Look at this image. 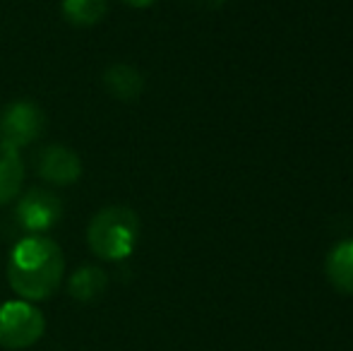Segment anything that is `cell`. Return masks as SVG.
Segmentation results:
<instances>
[{
  "mask_svg": "<svg viewBox=\"0 0 353 351\" xmlns=\"http://www.w3.org/2000/svg\"><path fill=\"white\" fill-rule=\"evenodd\" d=\"M37 174L53 185H72L82 176V159L65 145H46L37 154Z\"/></svg>",
  "mask_w": 353,
  "mask_h": 351,
  "instance_id": "6",
  "label": "cell"
},
{
  "mask_svg": "<svg viewBox=\"0 0 353 351\" xmlns=\"http://www.w3.org/2000/svg\"><path fill=\"white\" fill-rule=\"evenodd\" d=\"M103 87L118 101H135L144 89V77L137 68L125 66V63H113L103 72Z\"/></svg>",
  "mask_w": 353,
  "mask_h": 351,
  "instance_id": "7",
  "label": "cell"
},
{
  "mask_svg": "<svg viewBox=\"0 0 353 351\" xmlns=\"http://www.w3.org/2000/svg\"><path fill=\"white\" fill-rule=\"evenodd\" d=\"M123 5H128V8H137V10H142V8H149V5H154L157 0H121Z\"/></svg>",
  "mask_w": 353,
  "mask_h": 351,
  "instance_id": "12",
  "label": "cell"
},
{
  "mask_svg": "<svg viewBox=\"0 0 353 351\" xmlns=\"http://www.w3.org/2000/svg\"><path fill=\"white\" fill-rule=\"evenodd\" d=\"M106 289H108L106 272H103L101 267H94V265L79 267V270L70 277V281H68V294H70L74 301H82V303L103 296Z\"/></svg>",
  "mask_w": 353,
  "mask_h": 351,
  "instance_id": "10",
  "label": "cell"
},
{
  "mask_svg": "<svg viewBox=\"0 0 353 351\" xmlns=\"http://www.w3.org/2000/svg\"><path fill=\"white\" fill-rule=\"evenodd\" d=\"M140 241V219L135 210L125 205H111L92 217L87 229V243L92 253L108 263H118L132 255Z\"/></svg>",
  "mask_w": 353,
  "mask_h": 351,
  "instance_id": "2",
  "label": "cell"
},
{
  "mask_svg": "<svg viewBox=\"0 0 353 351\" xmlns=\"http://www.w3.org/2000/svg\"><path fill=\"white\" fill-rule=\"evenodd\" d=\"M108 14L106 0H63V17L72 27H97Z\"/></svg>",
  "mask_w": 353,
  "mask_h": 351,
  "instance_id": "11",
  "label": "cell"
},
{
  "mask_svg": "<svg viewBox=\"0 0 353 351\" xmlns=\"http://www.w3.org/2000/svg\"><path fill=\"white\" fill-rule=\"evenodd\" d=\"M14 214H17V221L24 231H29L32 236H43L61 221L63 202L56 192L43 190V188H32L17 202Z\"/></svg>",
  "mask_w": 353,
  "mask_h": 351,
  "instance_id": "5",
  "label": "cell"
},
{
  "mask_svg": "<svg viewBox=\"0 0 353 351\" xmlns=\"http://www.w3.org/2000/svg\"><path fill=\"white\" fill-rule=\"evenodd\" d=\"M327 279L341 294H353V239L339 241L327 255Z\"/></svg>",
  "mask_w": 353,
  "mask_h": 351,
  "instance_id": "8",
  "label": "cell"
},
{
  "mask_svg": "<svg viewBox=\"0 0 353 351\" xmlns=\"http://www.w3.org/2000/svg\"><path fill=\"white\" fill-rule=\"evenodd\" d=\"M192 3L202 5V8H219V5L226 3V0H192Z\"/></svg>",
  "mask_w": 353,
  "mask_h": 351,
  "instance_id": "13",
  "label": "cell"
},
{
  "mask_svg": "<svg viewBox=\"0 0 353 351\" xmlns=\"http://www.w3.org/2000/svg\"><path fill=\"white\" fill-rule=\"evenodd\" d=\"M46 332V318L27 301H8L0 305V347L10 351L29 349Z\"/></svg>",
  "mask_w": 353,
  "mask_h": 351,
  "instance_id": "3",
  "label": "cell"
},
{
  "mask_svg": "<svg viewBox=\"0 0 353 351\" xmlns=\"http://www.w3.org/2000/svg\"><path fill=\"white\" fill-rule=\"evenodd\" d=\"M46 128V113L29 99H17L0 108V142L8 147H27Z\"/></svg>",
  "mask_w": 353,
  "mask_h": 351,
  "instance_id": "4",
  "label": "cell"
},
{
  "mask_svg": "<svg viewBox=\"0 0 353 351\" xmlns=\"http://www.w3.org/2000/svg\"><path fill=\"white\" fill-rule=\"evenodd\" d=\"M65 272L61 245L48 236H27L12 248L8 281L22 301H43L56 294Z\"/></svg>",
  "mask_w": 353,
  "mask_h": 351,
  "instance_id": "1",
  "label": "cell"
},
{
  "mask_svg": "<svg viewBox=\"0 0 353 351\" xmlns=\"http://www.w3.org/2000/svg\"><path fill=\"white\" fill-rule=\"evenodd\" d=\"M24 164L14 147L0 142V205H8L22 190Z\"/></svg>",
  "mask_w": 353,
  "mask_h": 351,
  "instance_id": "9",
  "label": "cell"
}]
</instances>
